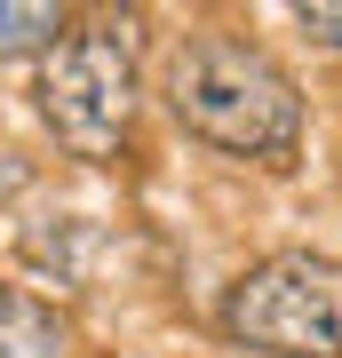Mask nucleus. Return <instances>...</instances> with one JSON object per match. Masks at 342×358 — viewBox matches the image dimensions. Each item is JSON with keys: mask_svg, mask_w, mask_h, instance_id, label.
I'll return each instance as SVG.
<instances>
[{"mask_svg": "<svg viewBox=\"0 0 342 358\" xmlns=\"http://www.w3.org/2000/svg\"><path fill=\"white\" fill-rule=\"evenodd\" d=\"M167 112L199 143L239 159H294L303 143V88L263 40L191 32L167 64Z\"/></svg>", "mask_w": 342, "mask_h": 358, "instance_id": "nucleus-1", "label": "nucleus"}, {"mask_svg": "<svg viewBox=\"0 0 342 358\" xmlns=\"http://www.w3.org/2000/svg\"><path fill=\"white\" fill-rule=\"evenodd\" d=\"M32 103L72 159H112L127 136V112H136V24L96 16V24L56 32L40 48Z\"/></svg>", "mask_w": 342, "mask_h": 358, "instance_id": "nucleus-2", "label": "nucleus"}, {"mask_svg": "<svg viewBox=\"0 0 342 358\" xmlns=\"http://www.w3.org/2000/svg\"><path fill=\"white\" fill-rule=\"evenodd\" d=\"M223 334L263 358H342V263L311 255H263L223 294Z\"/></svg>", "mask_w": 342, "mask_h": 358, "instance_id": "nucleus-3", "label": "nucleus"}, {"mask_svg": "<svg viewBox=\"0 0 342 358\" xmlns=\"http://www.w3.org/2000/svg\"><path fill=\"white\" fill-rule=\"evenodd\" d=\"M56 350H64L56 310L16 294V287H0V358H56Z\"/></svg>", "mask_w": 342, "mask_h": 358, "instance_id": "nucleus-4", "label": "nucleus"}, {"mask_svg": "<svg viewBox=\"0 0 342 358\" xmlns=\"http://www.w3.org/2000/svg\"><path fill=\"white\" fill-rule=\"evenodd\" d=\"M56 32H64V8H48V0H0V56L48 48Z\"/></svg>", "mask_w": 342, "mask_h": 358, "instance_id": "nucleus-5", "label": "nucleus"}, {"mask_svg": "<svg viewBox=\"0 0 342 358\" xmlns=\"http://www.w3.org/2000/svg\"><path fill=\"white\" fill-rule=\"evenodd\" d=\"M294 24H303L311 40H327V48H342V8H334V0H303V8H294Z\"/></svg>", "mask_w": 342, "mask_h": 358, "instance_id": "nucleus-6", "label": "nucleus"}]
</instances>
